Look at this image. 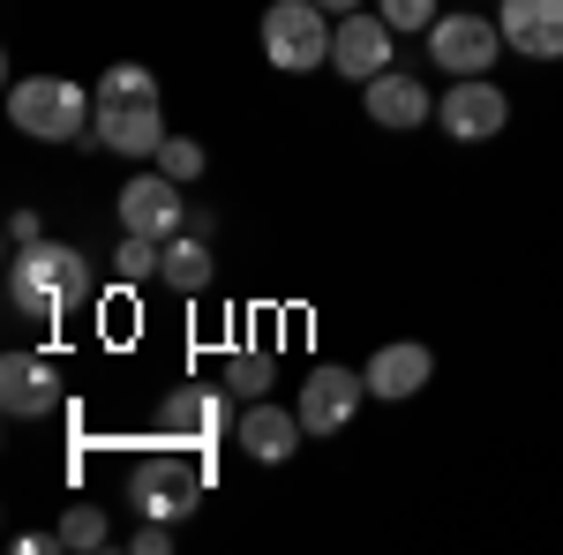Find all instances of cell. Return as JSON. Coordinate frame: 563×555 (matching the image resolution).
<instances>
[{
  "label": "cell",
  "mask_w": 563,
  "mask_h": 555,
  "mask_svg": "<svg viewBox=\"0 0 563 555\" xmlns=\"http://www.w3.org/2000/svg\"><path fill=\"white\" fill-rule=\"evenodd\" d=\"M113 211H121V233H143V241H174L180 233V180L166 166H151V173H135L129 188H121V203H113Z\"/></svg>",
  "instance_id": "obj_9"
},
{
  "label": "cell",
  "mask_w": 563,
  "mask_h": 555,
  "mask_svg": "<svg viewBox=\"0 0 563 555\" xmlns=\"http://www.w3.org/2000/svg\"><path fill=\"white\" fill-rule=\"evenodd\" d=\"M435 121H443L451 143H496V135L511 129V98L488 84V76H459V84L443 90Z\"/></svg>",
  "instance_id": "obj_6"
},
{
  "label": "cell",
  "mask_w": 563,
  "mask_h": 555,
  "mask_svg": "<svg viewBox=\"0 0 563 555\" xmlns=\"http://www.w3.org/2000/svg\"><path fill=\"white\" fill-rule=\"evenodd\" d=\"M390 31L384 8H353V15H339V31H331V68H339V84H376L390 68Z\"/></svg>",
  "instance_id": "obj_7"
},
{
  "label": "cell",
  "mask_w": 563,
  "mask_h": 555,
  "mask_svg": "<svg viewBox=\"0 0 563 555\" xmlns=\"http://www.w3.org/2000/svg\"><path fill=\"white\" fill-rule=\"evenodd\" d=\"M121 98H158V84H151L143 60H113V68L98 76V106H121Z\"/></svg>",
  "instance_id": "obj_21"
},
{
  "label": "cell",
  "mask_w": 563,
  "mask_h": 555,
  "mask_svg": "<svg viewBox=\"0 0 563 555\" xmlns=\"http://www.w3.org/2000/svg\"><path fill=\"white\" fill-rule=\"evenodd\" d=\"M203 480H211V466H203V458L188 466L174 443H166L158 458H143V466L129 473V503H135L143 518H166V525H180V518L203 503Z\"/></svg>",
  "instance_id": "obj_4"
},
{
  "label": "cell",
  "mask_w": 563,
  "mask_h": 555,
  "mask_svg": "<svg viewBox=\"0 0 563 555\" xmlns=\"http://www.w3.org/2000/svg\"><path fill=\"white\" fill-rule=\"evenodd\" d=\"M60 406V368L45 353H8L0 360V413L8 421H45Z\"/></svg>",
  "instance_id": "obj_12"
},
{
  "label": "cell",
  "mask_w": 563,
  "mask_h": 555,
  "mask_svg": "<svg viewBox=\"0 0 563 555\" xmlns=\"http://www.w3.org/2000/svg\"><path fill=\"white\" fill-rule=\"evenodd\" d=\"M218 435H225V398H218L211 384H188L158 406V443H174V451H211Z\"/></svg>",
  "instance_id": "obj_11"
},
{
  "label": "cell",
  "mask_w": 563,
  "mask_h": 555,
  "mask_svg": "<svg viewBox=\"0 0 563 555\" xmlns=\"http://www.w3.org/2000/svg\"><path fill=\"white\" fill-rule=\"evenodd\" d=\"M158 166L174 173L180 188H188V180H203V143H188V135H166V151H158Z\"/></svg>",
  "instance_id": "obj_22"
},
{
  "label": "cell",
  "mask_w": 563,
  "mask_h": 555,
  "mask_svg": "<svg viewBox=\"0 0 563 555\" xmlns=\"http://www.w3.org/2000/svg\"><path fill=\"white\" fill-rule=\"evenodd\" d=\"M376 8H384L390 31H429L435 15H443V0H376Z\"/></svg>",
  "instance_id": "obj_23"
},
{
  "label": "cell",
  "mask_w": 563,
  "mask_h": 555,
  "mask_svg": "<svg viewBox=\"0 0 563 555\" xmlns=\"http://www.w3.org/2000/svg\"><path fill=\"white\" fill-rule=\"evenodd\" d=\"M361 376H368V398H421L429 376H435V353H429V345H413V338L376 345V360H368Z\"/></svg>",
  "instance_id": "obj_16"
},
{
  "label": "cell",
  "mask_w": 563,
  "mask_h": 555,
  "mask_svg": "<svg viewBox=\"0 0 563 555\" xmlns=\"http://www.w3.org/2000/svg\"><path fill=\"white\" fill-rule=\"evenodd\" d=\"M38 241H45L38 211H15V218H8V248H38Z\"/></svg>",
  "instance_id": "obj_24"
},
{
  "label": "cell",
  "mask_w": 563,
  "mask_h": 555,
  "mask_svg": "<svg viewBox=\"0 0 563 555\" xmlns=\"http://www.w3.org/2000/svg\"><path fill=\"white\" fill-rule=\"evenodd\" d=\"M129 548H135V555H166V548H174V525H166V518H151V525L135 533Z\"/></svg>",
  "instance_id": "obj_25"
},
{
  "label": "cell",
  "mask_w": 563,
  "mask_h": 555,
  "mask_svg": "<svg viewBox=\"0 0 563 555\" xmlns=\"http://www.w3.org/2000/svg\"><path fill=\"white\" fill-rule=\"evenodd\" d=\"M271 384H278V360H271V353H225V390L263 398Z\"/></svg>",
  "instance_id": "obj_20"
},
{
  "label": "cell",
  "mask_w": 563,
  "mask_h": 555,
  "mask_svg": "<svg viewBox=\"0 0 563 555\" xmlns=\"http://www.w3.org/2000/svg\"><path fill=\"white\" fill-rule=\"evenodd\" d=\"M496 53H511L496 15L459 8V15H435V23H429V60L451 76V84H459V76H488V68H496Z\"/></svg>",
  "instance_id": "obj_5"
},
{
  "label": "cell",
  "mask_w": 563,
  "mask_h": 555,
  "mask_svg": "<svg viewBox=\"0 0 563 555\" xmlns=\"http://www.w3.org/2000/svg\"><path fill=\"white\" fill-rule=\"evenodd\" d=\"M331 31H339L331 8H316V0H271L263 8V60L286 68V76H316V68H331Z\"/></svg>",
  "instance_id": "obj_3"
},
{
  "label": "cell",
  "mask_w": 563,
  "mask_h": 555,
  "mask_svg": "<svg viewBox=\"0 0 563 555\" xmlns=\"http://www.w3.org/2000/svg\"><path fill=\"white\" fill-rule=\"evenodd\" d=\"M218 256H211V233H174L166 241V263H158V286L166 293H211Z\"/></svg>",
  "instance_id": "obj_17"
},
{
  "label": "cell",
  "mask_w": 563,
  "mask_h": 555,
  "mask_svg": "<svg viewBox=\"0 0 563 555\" xmlns=\"http://www.w3.org/2000/svg\"><path fill=\"white\" fill-rule=\"evenodd\" d=\"M8 121L31 143H84L98 129L90 90L68 84V76H23V84H8Z\"/></svg>",
  "instance_id": "obj_2"
},
{
  "label": "cell",
  "mask_w": 563,
  "mask_h": 555,
  "mask_svg": "<svg viewBox=\"0 0 563 555\" xmlns=\"http://www.w3.org/2000/svg\"><path fill=\"white\" fill-rule=\"evenodd\" d=\"M90 143H106L113 158H158V151H166V113H158V98H121V106H98Z\"/></svg>",
  "instance_id": "obj_10"
},
{
  "label": "cell",
  "mask_w": 563,
  "mask_h": 555,
  "mask_svg": "<svg viewBox=\"0 0 563 555\" xmlns=\"http://www.w3.org/2000/svg\"><path fill=\"white\" fill-rule=\"evenodd\" d=\"M53 548L98 555V548H113V525H106V511H98V503H68V518H60V533H53Z\"/></svg>",
  "instance_id": "obj_18"
},
{
  "label": "cell",
  "mask_w": 563,
  "mask_h": 555,
  "mask_svg": "<svg viewBox=\"0 0 563 555\" xmlns=\"http://www.w3.org/2000/svg\"><path fill=\"white\" fill-rule=\"evenodd\" d=\"M361 106H368V121H376V129H398V135H413L435 113V98L413 84L406 68H384L376 84H361Z\"/></svg>",
  "instance_id": "obj_15"
},
{
  "label": "cell",
  "mask_w": 563,
  "mask_h": 555,
  "mask_svg": "<svg viewBox=\"0 0 563 555\" xmlns=\"http://www.w3.org/2000/svg\"><path fill=\"white\" fill-rule=\"evenodd\" d=\"M316 8H331V15H353V8H361V0H316Z\"/></svg>",
  "instance_id": "obj_26"
},
{
  "label": "cell",
  "mask_w": 563,
  "mask_h": 555,
  "mask_svg": "<svg viewBox=\"0 0 563 555\" xmlns=\"http://www.w3.org/2000/svg\"><path fill=\"white\" fill-rule=\"evenodd\" d=\"M301 413H286V406H271V398H249V413L233 421V443L256 458V466H286L294 451H301Z\"/></svg>",
  "instance_id": "obj_14"
},
{
  "label": "cell",
  "mask_w": 563,
  "mask_h": 555,
  "mask_svg": "<svg viewBox=\"0 0 563 555\" xmlns=\"http://www.w3.org/2000/svg\"><path fill=\"white\" fill-rule=\"evenodd\" d=\"M361 398H368V376H361V368H308L294 413H301L308 435H346L353 413H361Z\"/></svg>",
  "instance_id": "obj_8"
},
{
  "label": "cell",
  "mask_w": 563,
  "mask_h": 555,
  "mask_svg": "<svg viewBox=\"0 0 563 555\" xmlns=\"http://www.w3.org/2000/svg\"><path fill=\"white\" fill-rule=\"evenodd\" d=\"M158 263H166V241L129 233V241L113 248V278H121V286H158Z\"/></svg>",
  "instance_id": "obj_19"
},
{
  "label": "cell",
  "mask_w": 563,
  "mask_h": 555,
  "mask_svg": "<svg viewBox=\"0 0 563 555\" xmlns=\"http://www.w3.org/2000/svg\"><path fill=\"white\" fill-rule=\"evenodd\" d=\"M90 293H98V278L68 241L15 248V263H8V308L23 323H68L76 308H90Z\"/></svg>",
  "instance_id": "obj_1"
},
{
  "label": "cell",
  "mask_w": 563,
  "mask_h": 555,
  "mask_svg": "<svg viewBox=\"0 0 563 555\" xmlns=\"http://www.w3.org/2000/svg\"><path fill=\"white\" fill-rule=\"evenodd\" d=\"M504 45L526 60H563V0H496Z\"/></svg>",
  "instance_id": "obj_13"
}]
</instances>
